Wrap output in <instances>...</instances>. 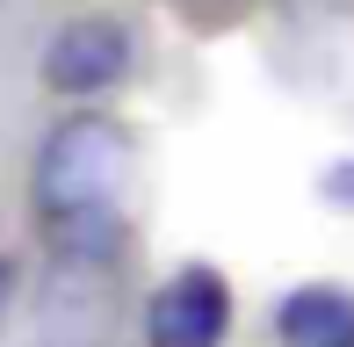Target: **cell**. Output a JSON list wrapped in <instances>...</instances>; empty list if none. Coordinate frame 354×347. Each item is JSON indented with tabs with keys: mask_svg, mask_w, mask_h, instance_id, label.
I'll list each match as a JSON object with an SVG mask.
<instances>
[{
	"mask_svg": "<svg viewBox=\"0 0 354 347\" xmlns=\"http://www.w3.org/2000/svg\"><path fill=\"white\" fill-rule=\"evenodd\" d=\"M131 58H138V44L116 15H73L44 44V87L66 94V102H94V94L131 80Z\"/></svg>",
	"mask_w": 354,
	"mask_h": 347,
	"instance_id": "2",
	"label": "cell"
},
{
	"mask_svg": "<svg viewBox=\"0 0 354 347\" xmlns=\"http://www.w3.org/2000/svg\"><path fill=\"white\" fill-rule=\"evenodd\" d=\"M224 333H232V282L203 261L167 275L145 304V340L152 347H224Z\"/></svg>",
	"mask_w": 354,
	"mask_h": 347,
	"instance_id": "3",
	"label": "cell"
},
{
	"mask_svg": "<svg viewBox=\"0 0 354 347\" xmlns=\"http://www.w3.org/2000/svg\"><path fill=\"white\" fill-rule=\"evenodd\" d=\"M318 196H326V203H340V210H354V160H340V167H326V174H318Z\"/></svg>",
	"mask_w": 354,
	"mask_h": 347,
	"instance_id": "5",
	"label": "cell"
},
{
	"mask_svg": "<svg viewBox=\"0 0 354 347\" xmlns=\"http://www.w3.org/2000/svg\"><path fill=\"white\" fill-rule=\"evenodd\" d=\"M282 347H354V290L340 282H297L275 304Z\"/></svg>",
	"mask_w": 354,
	"mask_h": 347,
	"instance_id": "4",
	"label": "cell"
},
{
	"mask_svg": "<svg viewBox=\"0 0 354 347\" xmlns=\"http://www.w3.org/2000/svg\"><path fill=\"white\" fill-rule=\"evenodd\" d=\"M0 297H8V261H0Z\"/></svg>",
	"mask_w": 354,
	"mask_h": 347,
	"instance_id": "6",
	"label": "cell"
},
{
	"mask_svg": "<svg viewBox=\"0 0 354 347\" xmlns=\"http://www.w3.org/2000/svg\"><path fill=\"white\" fill-rule=\"evenodd\" d=\"M131 174V131L116 116H66L51 138L37 145V174H29V196L51 225L73 217L116 210V188Z\"/></svg>",
	"mask_w": 354,
	"mask_h": 347,
	"instance_id": "1",
	"label": "cell"
}]
</instances>
